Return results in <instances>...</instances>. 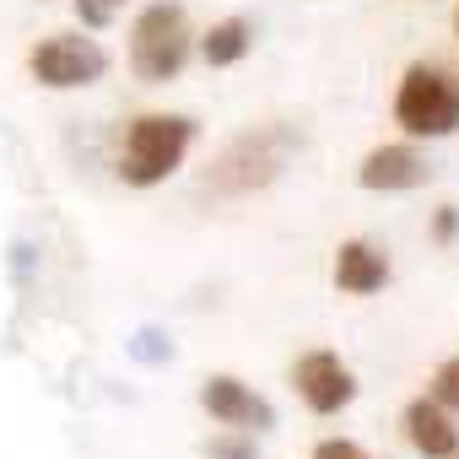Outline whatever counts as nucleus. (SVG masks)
<instances>
[{"label":"nucleus","instance_id":"obj_17","mask_svg":"<svg viewBox=\"0 0 459 459\" xmlns=\"http://www.w3.org/2000/svg\"><path fill=\"white\" fill-rule=\"evenodd\" d=\"M454 233H459V211L443 205V211L432 216V244H454Z\"/></svg>","mask_w":459,"mask_h":459},{"label":"nucleus","instance_id":"obj_8","mask_svg":"<svg viewBox=\"0 0 459 459\" xmlns=\"http://www.w3.org/2000/svg\"><path fill=\"white\" fill-rule=\"evenodd\" d=\"M357 184H362V189H378V195L421 189V184H432V162H427L416 146H405V141H400V146H378V152L362 157Z\"/></svg>","mask_w":459,"mask_h":459},{"label":"nucleus","instance_id":"obj_2","mask_svg":"<svg viewBox=\"0 0 459 459\" xmlns=\"http://www.w3.org/2000/svg\"><path fill=\"white\" fill-rule=\"evenodd\" d=\"M195 135H200V125H195L189 114H141V119H130L125 146H119V178H125L130 189H157V184H168V178L184 168Z\"/></svg>","mask_w":459,"mask_h":459},{"label":"nucleus","instance_id":"obj_1","mask_svg":"<svg viewBox=\"0 0 459 459\" xmlns=\"http://www.w3.org/2000/svg\"><path fill=\"white\" fill-rule=\"evenodd\" d=\"M303 157V130L298 125H255V130H244V135H233L211 162H205V173H200V184H195V195L200 200H249V195H260V189H271L292 162Z\"/></svg>","mask_w":459,"mask_h":459},{"label":"nucleus","instance_id":"obj_5","mask_svg":"<svg viewBox=\"0 0 459 459\" xmlns=\"http://www.w3.org/2000/svg\"><path fill=\"white\" fill-rule=\"evenodd\" d=\"M28 71L39 87L49 92H76V87H92L108 76V55L98 39H82V33H55L44 39L33 55H28Z\"/></svg>","mask_w":459,"mask_h":459},{"label":"nucleus","instance_id":"obj_4","mask_svg":"<svg viewBox=\"0 0 459 459\" xmlns=\"http://www.w3.org/2000/svg\"><path fill=\"white\" fill-rule=\"evenodd\" d=\"M394 125L416 141H443L459 130V76L443 65H411L394 92Z\"/></svg>","mask_w":459,"mask_h":459},{"label":"nucleus","instance_id":"obj_18","mask_svg":"<svg viewBox=\"0 0 459 459\" xmlns=\"http://www.w3.org/2000/svg\"><path fill=\"white\" fill-rule=\"evenodd\" d=\"M454 33H459V12H454Z\"/></svg>","mask_w":459,"mask_h":459},{"label":"nucleus","instance_id":"obj_16","mask_svg":"<svg viewBox=\"0 0 459 459\" xmlns=\"http://www.w3.org/2000/svg\"><path fill=\"white\" fill-rule=\"evenodd\" d=\"M314 459H368V454H362V443H351V437H325V443L314 448Z\"/></svg>","mask_w":459,"mask_h":459},{"label":"nucleus","instance_id":"obj_13","mask_svg":"<svg viewBox=\"0 0 459 459\" xmlns=\"http://www.w3.org/2000/svg\"><path fill=\"white\" fill-rule=\"evenodd\" d=\"M432 400H437L448 416H459V357H443V362H437V373H432Z\"/></svg>","mask_w":459,"mask_h":459},{"label":"nucleus","instance_id":"obj_12","mask_svg":"<svg viewBox=\"0 0 459 459\" xmlns=\"http://www.w3.org/2000/svg\"><path fill=\"white\" fill-rule=\"evenodd\" d=\"M130 357H135V362H146V368H157V362H168V357H173V341H168L157 325H146V330H135Z\"/></svg>","mask_w":459,"mask_h":459},{"label":"nucleus","instance_id":"obj_3","mask_svg":"<svg viewBox=\"0 0 459 459\" xmlns=\"http://www.w3.org/2000/svg\"><path fill=\"white\" fill-rule=\"evenodd\" d=\"M189 55H195L189 12L178 6V0H152V6L135 17V28H130V71H135V82L168 87V82L184 76Z\"/></svg>","mask_w":459,"mask_h":459},{"label":"nucleus","instance_id":"obj_19","mask_svg":"<svg viewBox=\"0 0 459 459\" xmlns=\"http://www.w3.org/2000/svg\"><path fill=\"white\" fill-rule=\"evenodd\" d=\"M448 459H459V454H448Z\"/></svg>","mask_w":459,"mask_h":459},{"label":"nucleus","instance_id":"obj_7","mask_svg":"<svg viewBox=\"0 0 459 459\" xmlns=\"http://www.w3.org/2000/svg\"><path fill=\"white\" fill-rule=\"evenodd\" d=\"M292 384H298L303 405L319 411V416H335V411H346V405L357 400V378H351V368H346L335 351H308V357H298Z\"/></svg>","mask_w":459,"mask_h":459},{"label":"nucleus","instance_id":"obj_10","mask_svg":"<svg viewBox=\"0 0 459 459\" xmlns=\"http://www.w3.org/2000/svg\"><path fill=\"white\" fill-rule=\"evenodd\" d=\"M384 281H389L384 249H373V244H362V238H346V244L335 249V287H341V292L373 298V292H384Z\"/></svg>","mask_w":459,"mask_h":459},{"label":"nucleus","instance_id":"obj_14","mask_svg":"<svg viewBox=\"0 0 459 459\" xmlns=\"http://www.w3.org/2000/svg\"><path fill=\"white\" fill-rule=\"evenodd\" d=\"M205 459H255V432H221L205 443Z\"/></svg>","mask_w":459,"mask_h":459},{"label":"nucleus","instance_id":"obj_6","mask_svg":"<svg viewBox=\"0 0 459 459\" xmlns=\"http://www.w3.org/2000/svg\"><path fill=\"white\" fill-rule=\"evenodd\" d=\"M200 405H205L211 421L238 427V432H271V427H276V405H271L265 394H255V389H249L244 378H233V373H211V378L200 384Z\"/></svg>","mask_w":459,"mask_h":459},{"label":"nucleus","instance_id":"obj_11","mask_svg":"<svg viewBox=\"0 0 459 459\" xmlns=\"http://www.w3.org/2000/svg\"><path fill=\"white\" fill-rule=\"evenodd\" d=\"M255 49V28L244 22V17H221L205 39H200V55H205V65L211 71H221V65H238L244 55Z\"/></svg>","mask_w":459,"mask_h":459},{"label":"nucleus","instance_id":"obj_15","mask_svg":"<svg viewBox=\"0 0 459 459\" xmlns=\"http://www.w3.org/2000/svg\"><path fill=\"white\" fill-rule=\"evenodd\" d=\"M119 6H125V0H76V22H82L87 33H103V28L119 17Z\"/></svg>","mask_w":459,"mask_h":459},{"label":"nucleus","instance_id":"obj_9","mask_svg":"<svg viewBox=\"0 0 459 459\" xmlns=\"http://www.w3.org/2000/svg\"><path fill=\"white\" fill-rule=\"evenodd\" d=\"M400 421H405V437H411L416 454H427V459H448V454H459V427H454V416H448L432 394L411 400Z\"/></svg>","mask_w":459,"mask_h":459}]
</instances>
